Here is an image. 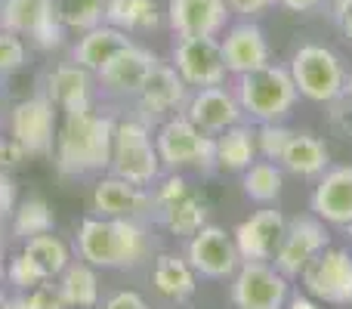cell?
Wrapping results in <instances>:
<instances>
[{"instance_id": "6da1fadb", "label": "cell", "mask_w": 352, "mask_h": 309, "mask_svg": "<svg viewBox=\"0 0 352 309\" xmlns=\"http://www.w3.org/2000/svg\"><path fill=\"white\" fill-rule=\"evenodd\" d=\"M115 146V121L87 111H68L59 136H56V164L65 176L93 173L111 164Z\"/></svg>"}, {"instance_id": "7a4b0ae2", "label": "cell", "mask_w": 352, "mask_h": 309, "mask_svg": "<svg viewBox=\"0 0 352 309\" xmlns=\"http://www.w3.org/2000/svg\"><path fill=\"white\" fill-rule=\"evenodd\" d=\"M78 254L90 266L130 269L148 254V238L142 226L121 217H90L78 229Z\"/></svg>"}, {"instance_id": "3957f363", "label": "cell", "mask_w": 352, "mask_h": 309, "mask_svg": "<svg viewBox=\"0 0 352 309\" xmlns=\"http://www.w3.org/2000/svg\"><path fill=\"white\" fill-rule=\"evenodd\" d=\"M235 99L244 115L254 118L256 124H275L291 115L300 93H297L291 72L269 62V65L256 68V72L238 74Z\"/></svg>"}, {"instance_id": "277c9868", "label": "cell", "mask_w": 352, "mask_h": 309, "mask_svg": "<svg viewBox=\"0 0 352 309\" xmlns=\"http://www.w3.org/2000/svg\"><path fill=\"white\" fill-rule=\"evenodd\" d=\"M287 72H291L300 96L322 105L334 103L343 93V84H346V72H343L340 56L334 50L322 47V43H303L294 53Z\"/></svg>"}, {"instance_id": "5b68a950", "label": "cell", "mask_w": 352, "mask_h": 309, "mask_svg": "<svg viewBox=\"0 0 352 309\" xmlns=\"http://www.w3.org/2000/svg\"><path fill=\"white\" fill-rule=\"evenodd\" d=\"M155 146H158L164 167H217V140L210 134H204L201 127H195L186 115H173L167 121H161L158 134H155Z\"/></svg>"}, {"instance_id": "8992f818", "label": "cell", "mask_w": 352, "mask_h": 309, "mask_svg": "<svg viewBox=\"0 0 352 309\" xmlns=\"http://www.w3.org/2000/svg\"><path fill=\"white\" fill-rule=\"evenodd\" d=\"M111 170L115 176L136 186H148L161 173V155L152 134L142 121L115 124V146H111Z\"/></svg>"}, {"instance_id": "52a82bcc", "label": "cell", "mask_w": 352, "mask_h": 309, "mask_svg": "<svg viewBox=\"0 0 352 309\" xmlns=\"http://www.w3.org/2000/svg\"><path fill=\"white\" fill-rule=\"evenodd\" d=\"M291 297L287 275L269 260H241L232 275V303L235 309H285Z\"/></svg>"}, {"instance_id": "ba28073f", "label": "cell", "mask_w": 352, "mask_h": 309, "mask_svg": "<svg viewBox=\"0 0 352 309\" xmlns=\"http://www.w3.org/2000/svg\"><path fill=\"white\" fill-rule=\"evenodd\" d=\"M328 244H331L328 226H324L318 217L287 220L285 235H281L278 248H275L272 266L278 269L281 275H287V279H300L303 269L309 266Z\"/></svg>"}, {"instance_id": "9c48e42d", "label": "cell", "mask_w": 352, "mask_h": 309, "mask_svg": "<svg viewBox=\"0 0 352 309\" xmlns=\"http://www.w3.org/2000/svg\"><path fill=\"white\" fill-rule=\"evenodd\" d=\"M0 25L19 37H31L43 50L59 47L65 37L53 0H0Z\"/></svg>"}, {"instance_id": "30bf717a", "label": "cell", "mask_w": 352, "mask_h": 309, "mask_svg": "<svg viewBox=\"0 0 352 309\" xmlns=\"http://www.w3.org/2000/svg\"><path fill=\"white\" fill-rule=\"evenodd\" d=\"M303 285L309 297L334 306H352V254L343 248H324L303 269Z\"/></svg>"}, {"instance_id": "8fae6325", "label": "cell", "mask_w": 352, "mask_h": 309, "mask_svg": "<svg viewBox=\"0 0 352 309\" xmlns=\"http://www.w3.org/2000/svg\"><path fill=\"white\" fill-rule=\"evenodd\" d=\"M173 68L188 87H219L229 74L217 37H179L173 47Z\"/></svg>"}, {"instance_id": "7c38bea8", "label": "cell", "mask_w": 352, "mask_h": 309, "mask_svg": "<svg viewBox=\"0 0 352 309\" xmlns=\"http://www.w3.org/2000/svg\"><path fill=\"white\" fill-rule=\"evenodd\" d=\"M186 260L204 279H232L235 269L241 266V254L235 248V238L226 229H219V226H201L188 238Z\"/></svg>"}, {"instance_id": "4fadbf2b", "label": "cell", "mask_w": 352, "mask_h": 309, "mask_svg": "<svg viewBox=\"0 0 352 309\" xmlns=\"http://www.w3.org/2000/svg\"><path fill=\"white\" fill-rule=\"evenodd\" d=\"M12 140L28 155H50L56 140V105L50 96H31L16 103L10 118Z\"/></svg>"}, {"instance_id": "5bb4252c", "label": "cell", "mask_w": 352, "mask_h": 309, "mask_svg": "<svg viewBox=\"0 0 352 309\" xmlns=\"http://www.w3.org/2000/svg\"><path fill=\"white\" fill-rule=\"evenodd\" d=\"M309 207L324 226H352V164L328 167L312 189Z\"/></svg>"}, {"instance_id": "9a60e30c", "label": "cell", "mask_w": 352, "mask_h": 309, "mask_svg": "<svg viewBox=\"0 0 352 309\" xmlns=\"http://www.w3.org/2000/svg\"><path fill=\"white\" fill-rule=\"evenodd\" d=\"M219 50H223V59L229 74H248L256 72V68L269 65V41H266V31L260 28L256 22L244 19V22H235L226 28V37L219 41Z\"/></svg>"}, {"instance_id": "2e32d148", "label": "cell", "mask_w": 352, "mask_h": 309, "mask_svg": "<svg viewBox=\"0 0 352 309\" xmlns=\"http://www.w3.org/2000/svg\"><path fill=\"white\" fill-rule=\"evenodd\" d=\"M241 105H238L235 93L226 90L223 84L219 87H201L188 96L186 103V118L201 127L204 134H223V130L241 124Z\"/></svg>"}, {"instance_id": "e0dca14e", "label": "cell", "mask_w": 352, "mask_h": 309, "mask_svg": "<svg viewBox=\"0 0 352 309\" xmlns=\"http://www.w3.org/2000/svg\"><path fill=\"white\" fill-rule=\"evenodd\" d=\"M285 213L266 207V211L250 213L244 223H238V229L232 232L235 248L241 254V260H272L275 248H278L281 235H285Z\"/></svg>"}, {"instance_id": "ac0fdd59", "label": "cell", "mask_w": 352, "mask_h": 309, "mask_svg": "<svg viewBox=\"0 0 352 309\" xmlns=\"http://www.w3.org/2000/svg\"><path fill=\"white\" fill-rule=\"evenodd\" d=\"M167 22L179 37H217L229 25L226 0H170Z\"/></svg>"}, {"instance_id": "d6986e66", "label": "cell", "mask_w": 352, "mask_h": 309, "mask_svg": "<svg viewBox=\"0 0 352 309\" xmlns=\"http://www.w3.org/2000/svg\"><path fill=\"white\" fill-rule=\"evenodd\" d=\"M136 96H140V109L148 118H164L188 103V84L176 74L173 65H161L158 62Z\"/></svg>"}, {"instance_id": "ffe728a7", "label": "cell", "mask_w": 352, "mask_h": 309, "mask_svg": "<svg viewBox=\"0 0 352 309\" xmlns=\"http://www.w3.org/2000/svg\"><path fill=\"white\" fill-rule=\"evenodd\" d=\"M155 65H158V59H155L148 50L130 43L127 50H121V53H118L115 59L109 62V65L99 68L96 74H99V81H102L109 90L136 96V93L142 90V84L148 81V74H152Z\"/></svg>"}, {"instance_id": "44dd1931", "label": "cell", "mask_w": 352, "mask_h": 309, "mask_svg": "<svg viewBox=\"0 0 352 309\" xmlns=\"http://www.w3.org/2000/svg\"><path fill=\"white\" fill-rule=\"evenodd\" d=\"M152 207V195L136 182H127L121 176L102 180L93 189V211L99 217H121V220H133L140 213H146Z\"/></svg>"}, {"instance_id": "7402d4cb", "label": "cell", "mask_w": 352, "mask_h": 309, "mask_svg": "<svg viewBox=\"0 0 352 309\" xmlns=\"http://www.w3.org/2000/svg\"><path fill=\"white\" fill-rule=\"evenodd\" d=\"M130 43L133 41L127 37V31L115 28V25H96V28L84 31V37L74 43L72 59L78 62L80 68H87V72H99V68L109 65L121 50H127Z\"/></svg>"}, {"instance_id": "603a6c76", "label": "cell", "mask_w": 352, "mask_h": 309, "mask_svg": "<svg viewBox=\"0 0 352 309\" xmlns=\"http://www.w3.org/2000/svg\"><path fill=\"white\" fill-rule=\"evenodd\" d=\"M47 96L65 115L68 111H87L90 109V72L80 68L78 62L59 65L47 78Z\"/></svg>"}, {"instance_id": "cb8c5ba5", "label": "cell", "mask_w": 352, "mask_h": 309, "mask_svg": "<svg viewBox=\"0 0 352 309\" xmlns=\"http://www.w3.org/2000/svg\"><path fill=\"white\" fill-rule=\"evenodd\" d=\"M281 167L294 176H306V180H318L324 170L331 167V152L318 136L312 134H294L287 142L285 155H281Z\"/></svg>"}, {"instance_id": "d4e9b609", "label": "cell", "mask_w": 352, "mask_h": 309, "mask_svg": "<svg viewBox=\"0 0 352 309\" xmlns=\"http://www.w3.org/2000/svg\"><path fill=\"white\" fill-rule=\"evenodd\" d=\"M195 279H198V273H195L192 263L182 260V257L161 254L158 260H155V269H152L155 288H158V294L176 300V303H179V300H188L195 294Z\"/></svg>"}, {"instance_id": "484cf974", "label": "cell", "mask_w": 352, "mask_h": 309, "mask_svg": "<svg viewBox=\"0 0 352 309\" xmlns=\"http://www.w3.org/2000/svg\"><path fill=\"white\" fill-rule=\"evenodd\" d=\"M217 140V164L226 170H248L256 161V130L235 124L213 136Z\"/></svg>"}, {"instance_id": "4316f807", "label": "cell", "mask_w": 352, "mask_h": 309, "mask_svg": "<svg viewBox=\"0 0 352 309\" xmlns=\"http://www.w3.org/2000/svg\"><path fill=\"white\" fill-rule=\"evenodd\" d=\"M59 294L68 309H93L99 303V279L90 263H68L59 275Z\"/></svg>"}, {"instance_id": "83f0119b", "label": "cell", "mask_w": 352, "mask_h": 309, "mask_svg": "<svg viewBox=\"0 0 352 309\" xmlns=\"http://www.w3.org/2000/svg\"><path fill=\"white\" fill-rule=\"evenodd\" d=\"M161 223L173 232V235H188L192 238L201 226H207V204L201 195L186 192L182 198L170 201V204H161Z\"/></svg>"}, {"instance_id": "f1b7e54d", "label": "cell", "mask_w": 352, "mask_h": 309, "mask_svg": "<svg viewBox=\"0 0 352 309\" xmlns=\"http://www.w3.org/2000/svg\"><path fill=\"white\" fill-rule=\"evenodd\" d=\"M158 19L155 0H105V22L121 31H148Z\"/></svg>"}, {"instance_id": "f546056e", "label": "cell", "mask_w": 352, "mask_h": 309, "mask_svg": "<svg viewBox=\"0 0 352 309\" xmlns=\"http://www.w3.org/2000/svg\"><path fill=\"white\" fill-rule=\"evenodd\" d=\"M244 195L256 204H272L285 186V167L275 161H254L244 170Z\"/></svg>"}, {"instance_id": "4dcf8cb0", "label": "cell", "mask_w": 352, "mask_h": 309, "mask_svg": "<svg viewBox=\"0 0 352 309\" xmlns=\"http://www.w3.org/2000/svg\"><path fill=\"white\" fill-rule=\"evenodd\" d=\"M25 254H28L31 260L41 266V273L47 275V281L56 279V275H62V273H65V266L72 263V257H68V248L56 235H50V232L28 238V244H25Z\"/></svg>"}, {"instance_id": "1f68e13d", "label": "cell", "mask_w": 352, "mask_h": 309, "mask_svg": "<svg viewBox=\"0 0 352 309\" xmlns=\"http://www.w3.org/2000/svg\"><path fill=\"white\" fill-rule=\"evenodd\" d=\"M53 3L65 28L90 31L105 22V0H53Z\"/></svg>"}, {"instance_id": "d6a6232c", "label": "cell", "mask_w": 352, "mask_h": 309, "mask_svg": "<svg viewBox=\"0 0 352 309\" xmlns=\"http://www.w3.org/2000/svg\"><path fill=\"white\" fill-rule=\"evenodd\" d=\"M53 226H56V217L43 198H28L16 211V217H12V232L19 238H25V242L34 235H43V232H53Z\"/></svg>"}, {"instance_id": "836d02e7", "label": "cell", "mask_w": 352, "mask_h": 309, "mask_svg": "<svg viewBox=\"0 0 352 309\" xmlns=\"http://www.w3.org/2000/svg\"><path fill=\"white\" fill-rule=\"evenodd\" d=\"M294 130H287L281 121L275 124H260L256 127V155H263L266 161H281V155H285L287 142H291Z\"/></svg>"}, {"instance_id": "e575fe53", "label": "cell", "mask_w": 352, "mask_h": 309, "mask_svg": "<svg viewBox=\"0 0 352 309\" xmlns=\"http://www.w3.org/2000/svg\"><path fill=\"white\" fill-rule=\"evenodd\" d=\"M6 279H10L16 288H28V291H34V288H41L43 281H47V275H43L41 266L22 251V254H16L10 260V266H6Z\"/></svg>"}, {"instance_id": "d590c367", "label": "cell", "mask_w": 352, "mask_h": 309, "mask_svg": "<svg viewBox=\"0 0 352 309\" xmlns=\"http://www.w3.org/2000/svg\"><path fill=\"white\" fill-rule=\"evenodd\" d=\"M25 56H28V50H25L22 37L6 28L0 31V74L19 72V68L25 65Z\"/></svg>"}, {"instance_id": "8d00e7d4", "label": "cell", "mask_w": 352, "mask_h": 309, "mask_svg": "<svg viewBox=\"0 0 352 309\" xmlns=\"http://www.w3.org/2000/svg\"><path fill=\"white\" fill-rule=\"evenodd\" d=\"M331 111H328V121H331V130L343 140H352V96L340 93L334 103H328Z\"/></svg>"}, {"instance_id": "74e56055", "label": "cell", "mask_w": 352, "mask_h": 309, "mask_svg": "<svg viewBox=\"0 0 352 309\" xmlns=\"http://www.w3.org/2000/svg\"><path fill=\"white\" fill-rule=\"evenodd\" d=\"M275 3H278V0H226L229 12H238V16H244V19L260 16V12L272 10Z\"/></svg>"}, {"instance_id": "f35d334b", "label": "cell", "mask_w": 352, "mask_h": 309, "mask_svg": "<svg viewBox=\"0 0 352 309\" xmlns=\"http://www.w3.org/2000/svg\"><path fill=\"white\" fill-rule=\"evenodd\" d=\"M25 149L19 146L16 140H0V170H10V167H19L25 161Z\"/></svg>"}, {"instance_id": "ab89813d", "label": "cell", "mask_w": 352, "mask_h": 309, "mask_svg": "<svg viewBox=\"0 0 352 309\" xmlns=\"http://www.w3.org/2000/svg\"><path fill=\"white\" fill-rule=\"evenodd\" d=\"M102 309H148V303L136 291H118L105 300Z\"/></svg>"}, {"instance_id": "60d3db41", "label": "cell", "mask_w": 352, "mask_h": 309, "mask_svg": "<svg viewBox=\"0 0 352 309\" xmlns=\"http://www.w3.org/2000/svg\"><path fill=\"white\" fill-rule=\"evenodd\" d=\"M31 294H34V300H37V306L41 309H68L65 300H62V294H59V288L41 285V288H34Z\"/></svg>"}, {"instance_id": "b9f144b4", "label": "cell", "mask_w": 352, "mask_h": 309, "mask_svg": "<svg viewBox=\"0 0 352 309\" xmlns=\"http://www.w3.org/2000/svg\"><path fill=\"white\" fill-rule=\"evenodd\" d=\"M12 204H16V186H12L10 176L0 173V226L12 213Z\"/></svg>"}, {"instance_id": "7bdbcfd3", "label": "cell", "mask_w": 352, "mask_h": 309, "mask_svg": "<svg viewBox=\"0 0 352 309\" xmlns=\"http://www.w3.org/2000/svg\"><path fill=\"white\" fill-rule=\"evenodd\" d=\"M331 3H334V19L340 25L343 37L352 41V0H331Z\"/></svg>"}, {"instance_id": "ee69618b", "label": "cell", "mask_w": 352, "mask_h": 309, "mask_svg": "<svg viewBox=\"0 0 352 309\" xmlns=\"http://www.w3.org/2000/svg\"><path fill=\"white\" fill-rule=\"evenodd\" d=\"M278 6H285L287 12H312L324 6V0H278Z\"/></svg>"}, {"instance_id": "f6af8a7d", "label": "cell", "mask_w": 352, "mask_h": 309, "mask_svg": "<svg viewBox=\"0 0 352 309\" xmlns=\"http://www.w3.org/2000/svg\"><path fill=\"white\" fill-rule=\"evenodd\" d=\"M285 309H322V306H318L316 297H303V294H294V297H287Z\"/></svg>"}, {"instance_id": "bcb514c9", "label": "cell", "mask_w": 352, "mask_h": 309, "mask_svg": "<svg viewBox=\"0 0 352 309\" xmlns=\"http://www.w3.org/2000/svg\"><path fill=\"white\" fill-rule=\"evenodd\" d=\"M6 309H41L34 300V294H28V297H10L6 300Z\"/></svg>"}, {"instance_id": "7dc6e473", "label": "cell", "mask_w": 352, "mask_h": 309, "mask_svg": "<svg viewBox=\"0 0 352 309\" xmlns=\"http://www.w3.org/2000/svg\"><path fill=\"white\" fill-rule=\"evenodd\" d=\"M343 93H346V96H352V74H346V84H343Z\"/></svg>"}, {"instance_id": "c3c4849f", "label": "cell", "mask_w": 352, "mask_h": 309, "mask_svg": "<svg viewBox=\"0 0 352 309\" xmlns=\"http://www.w3.org/2000/svg\"><path fill=\"white\" fill-rule=\"evenodd\" d=\"M3 273H6L3 269V248H0V279H3Z\"/></svg>"}, {"instance_id": "681fc988", "label": "cell", "mask_w": 352, "mask_h": 309, "mask_svg": "<svg viewBox=\"0 0 352 309\" xmlns=\"http://www.w3.org/2000/svg\"><path fill=\"white\" fill-rule=\"evenodd\" d=\"M6 300H10V297H3V294H0V309H6Z\"/></svg>"}, {"instance_id": "f907efd6", "label": "cell", "mask_w": 352, "mask_h": 309, "mask_svg": "<svg viewBox=\"0 0 352 309\" xmlns=\"http://www.w3.org/2000/svg\"><path fill=\"white\" fill-rule=\"evenodd\" d=\"M0 81H3V74H0Z\"/></svg>"}]
</instances>
